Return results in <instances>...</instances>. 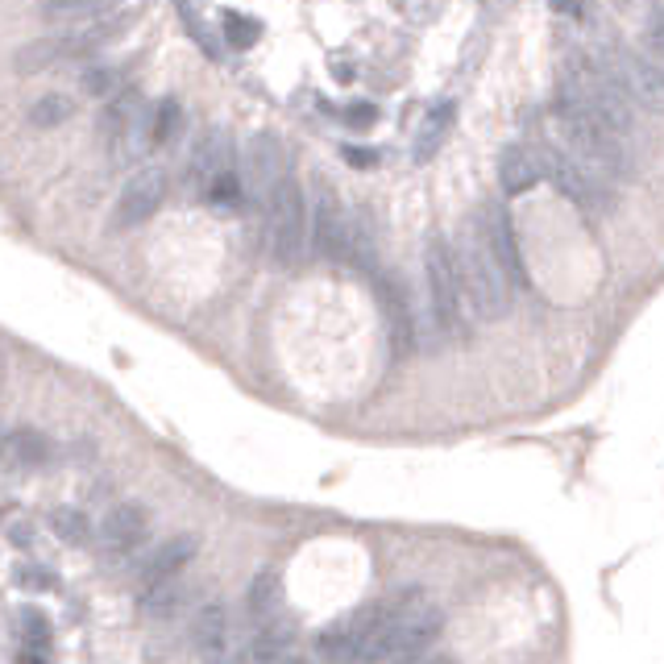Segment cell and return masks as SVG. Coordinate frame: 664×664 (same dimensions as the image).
Listing matches in <instances>:
<instances>
[{
	"instance_id": "obj_1",
	"label": "cell",
	"mask_w": 664,
	"mask_h": 664,
	"mask_svg": "<svg viewBox=\"0 0 664 664\" xmlns=\"http://www.w3.org/2000/svg\"><path fill=\"white\" fill-rule=\"evenodd\" d=\"M456 270H461V287L470 295V308H474L477 320H498L511 308V274L498 262L495 246L486 237V225L477 221L461 246H456Z\"/></svg>"
},
{
	"instance_id": "obj_2",
	"label": "cell",
	"mask_w": 664,
	"mask_h": 664,
	"mask_svg": "<svg viewBox=\"0 0 664 664\" xmlns=\"http://www.w3.org/2000/svg\"><path fill=\"white\" fill-rule=\"evenodd\" d=\"M424 295H428V316L440 336H461L465 324V287H461V270L449 241L428 237L424 246Z\"/></svg>"
},
{
	"instance_id": "obj_3",
	"label": "cell",
	"mask_w": 664,
	"mask_h": 664,
	"mask_svg": "<svg viewBox=\"0 0 664 664\" xmlns=\"http://www.w3.org/2000/svg\"><path fill=\"white\" fill-rule=\"evenodd\" d=\"M266 249L274 258V266H295L304 241H308V200H304V187L295 175H287L283 183L270 191L266 200Z\"/></svg>"
},
{
	"instance_id": "obj_4",
	"label": "cell",
	"mask_w": 664,
	"mask_h": 664,
	"mask_svg": "<svg viewBox=\"0 0 664 664\" xmlns=\"http://www.w3.org/2000/svg\"><path fill=\"white\" fill-rule=\"evenodd\" d=\"M598 59L619 80V87L631 96L636 108L664 112V62H656L652 55H640V50H627V46L602 50Z\"/></svg>"
},
{
	"instance_id": "obj_5",
	"label": "cell",
	"mask_w": 664,
	"mask_h": 664,
	"mask_svg": "<svg viewBox=\"0 0 664 664\" xmlns=\"http://www.w3.org/2000/svg\"><path fill=\"white\" fill-rule=\"evenodd\" d=\"M308 241L316 258H349L353 221L336 195V187H329L324 179H316V195H311Z\"/></svg>"
},
{
	"instance_id": "obj_6",
	"label": "cell",
	"mask_w": 664,
	"mask_h": 664,
	"mask_svg": "<svg viewBox=\"0 0 664 664\" xmlns=\"http://www.w3.org/2000/svg\"><path fill=\"white\" fill-rule=\"evenodd\" d=\"M145 536H150V515H145V507H138V502H117V507L100 519V527H96V544H100L104 557L112 560L129 557L138 544H145Z\"/></svg>"
},
{
	"instance_id": "obj_7",
	"label": "cell",
	"mask_w": 664,
	"mask_h": 664,
	"mask_svg": "<svg viewBox=\"0 0 664 664\" xmlns=\"http://www.w3.org/2000/svg\"><path fill=\"white\" fill-rule=\"evenodd\" d=\"M166 200V179L158 166H142L133 170V179L121 187V200H117V225L129 228V225H142L150 221Z\"/></svg>"
},
{
	"instance_id": "obj_8",
	"label": "cell",
	"mask_w": 664,
	"mask_h": 664,
	"mask_svg": "<svg viewBox=\"0 0 664 664\" xmlns=\"http://www.w3.org/2000/svg\"><path fill=\"white\" fill-rule=\"evenodd\" d=\"M290 175L287 166V150H283V142L274 138V133H253L246 142V179L249 187L266 200L274 187L283 183Z\"/></svg>"
},
{
	"instance_id": "obj_9",
	"label": "cell",
	"mask_w": 664,
	"mask_h": 664,
	"mask_svg": "<svg viewBox=\"0 0 664 664\" xmlns=\"http://www.w3.org/2000/svg\"><path fill=\"white\" fill-rule=\"evenodd\" d=\"M191 643H195V656L204 664H228L233 656V622H228L225 602H204L195 627H191Z\"/></svg>"
},
{
	"instance_id": "obj_10",
	"label": "cell",
	"mask_w": 664,
	"mask_h": 664,
	"mask_svg": "<svg viewBox=\"0 0 664 664\" xmlns=\"http://www.w3.org/2000/svg\"><path fill=\"white\" fill-rule=\"evenodd\" d=\"M195 553H200V540L191 536V532H179V536H170L166 544H158V548L142 560V569H138L142 590H150V585H166V581H179V573L195 560Z\"/></svg>"
},
{
	"instance_id": "obj_11",
	"label": "cell",
	"mask_w": 664,
	"mask_h": 664,
	"mask_svg": "<svg viewBox=\"0 0 664 664\" xmlns=\"http://www.w3.org/2000/svg\"><path fill=\"white\" fill-rule=\"evenodd\" d=\"M544 179V145L511 142L498 154V183L507 195H523Z\"/></svg>"
},
{
	"instance_id": "obj_12",
	"label": "cell",
	"mask_w": 664,
	"mask_h": 664,
	"mask_svg": "<svg viewBox=\"0 0 664 664\" xmlns=\"http://www.w3.org/2000/svg\"><path fill=\"white\" fill-rule=\"evenodd\" d=\"M374 290H378V304L387 316V329H391V349L394 353H412L415 345V320L412 304H407V290L391 274H374Z\"/></svg>"
},
{
	"instance_id": "obj_13",
	"label": "cell",
	"mask_w": 664,
	"mask_h": 664,
	"mask_svg": "<svg viewBox=\"0 0 664 664\" xmlns=\"http://www.w3.org/2000/svg\"><path fill=\"white\" fill-rule=\"evenodd\" d=\"M237 166H233V138H228V129H208L204 138H200V145H195V154H191V179L204 187H212L216 179H225V175H233Z\"/></svg>"
},
{
	"instance_id": "obj_14",
	"label": "cell",
	"mask_w": 664,
	"mask_h": 664,
	"mask_svg": "<svg viewBox=\"0 0 664 664\" xmlns=\"http://www.w3.org/2000/svg\"><path fill=\"white\" fill-rule=\"evenodd\" d=\"M253 664H299V643L287 619L262 622L253 631V648H249Z\"/></svg>"
},
{
	"instance_id": "obj_15",
	"label": "cell",
	"mask_w": 664,
	"mask_h": 664,
	"mask_svg": "<svg viewBox=\"0 0 664 664\" xmlns=\"http://www.w3.org/2000/svg\"><path fill=\"white\" fill-rule=\"evenodd\" d=\"M453 117H456V104L453 100H436L428 112H424V121H419V133H415V163H428L440 142L449 138V129H453Z\"/></svg>"
},
{
	"instance_id": "obj_16",
	"label": "cell",
	"mask_w": 664,
	"mask_h": 664,
	"mask_svg": "<svg viewBox=\"0 0 664 664\" xmlns=\"http://www.w3.org/2000/svg\"><path fill=\"white\" fill-rule=\"evenodd\" d=\"M482 225H486V237H490V246H495L498 262H502V266H507V274H511V283H519V278H523V262H519V246H515L511 216H507L502 208H495L490 216H482Z\"/></svg>"
},
{
	"instance_id": "obj_17",
	"label": "cell",
	"mask_w": 664,
	"mask_h": 664,
	"mask_svg": "<svg viewBox=\"0 0 664 664\" xmlns=\"http://www.w3.org/2000/svg\"><path fill=\"white\" fill-rule=\"evenodd\" d=\"M4 449H9V461H13V465H25V470H42V465L55 456L50 436L38 432V428H13Z\"/></svg>"
},
{
	"instance_id": "obj_18",
	"label": "cell",
	"mask_w": 664,
	"mask_h": 664,
	"mask_svg": "<svg viewBox=\"0 0 664 664\" xmlns=\"http://www.w3.org/2000/svg\"><path fill=\"white\" fill-rule=\"evenodd\" d=\"M71 59V50H67V38H38V42H25L17 55H13V67H17L21 75H34V71H50L55 62Z\"/></svg>"
},
{
	"instance_id": "obj_19",
	"label": "cell",
	"mask_w": 664,
	"mask_h": 664,
	"mask_svg": "<svg viewBox=\"0 0 664 664\" xmlns=\"http://www.w3.org/2000/svg\"><path fill=\"white\" fill-rule=\"evenodd\" d=\"M249 615H253L258 627L283 619V581L274 578V573H258V578H253V590H249Z\"/></svg>"
},
{
	"instance_id": "obj_20",
	"label": "cell",
	"mask_w": 664,
	"mask_h": 664,
	"mask_svg": "<svg viewBox=\"0 0 664 664\" xmlns=\"http://www.w3.org/2000/svg\"><path fill=\"white\" fill-rule=\"evenodd\" d=\"M316 656H320V664H357L349 619L332 622V627H324V631L316 636Z\"/></svg>"
},
{
	"instance_id": "obj_21",
	"label": "cell",
	"mask_w": 664,
	"mask_h": 664,
	"mask_svg": "<svg viewBox=\"0 0 664 664\" xmlns=\"http://www.w3.org/2000/svg\"><path fill=\"white\" fill-rule=\"evenodd\" d=\"M121 80H124L121 67H112V62H87V71H83V92L108 104L112 96H121L124 92Z\"/></svg>"
},
{
	"instance_id": "obj_22",
	"label": "cell",
	"mask_w": 664,
	"mask_h": 664,
	"mask_svg": "<svg viewBox=\"0 0 664 664\" xmlns=\"http://www.w3.org/2000/svg\"><path fill=\"white\" fill-rule=\"evenodd\" d=\"M71 112H75V104L62 92H46V96L29 104V121L38 124V129H59V124L71 121Z\"/></svg>"
},
{
	"instance_id": "obj_23",
	"label": "cell",
	"mask_w": 664,
	"mask_h": 664,
	"mask_svg": "<svg viewBox=\"0 0 664 664\" xmlns=\"http://www.w3.org/2000/svg\"><path fill=\"white\" fill-rule=\"evenodd\" d=\"M179 606H183L179 581H166V585H150V590H142V615H150V619H170V615H179Z\"/></svg>"
},
{
	"instance_id": "obj_24",
	"label": "cell",
	"mask_w": 664,
	"mask_h": 664,
	"mask_svg": "<svg viewBox=\"0 0 664 664\" xmlns=\"http://www.w3.org/2000/svg\"><path fill=\"white\" fill-rule=\"evenodd\" d=\"M183 133V104L166 96L158 108H154V145H175Z\"/></svg>"
},
{
	"instance_id": "obj_25",
	"label": "cell",
	"mask_w": 664,
	"mask_h": 664,
	"mask_svg": "<svg viewBox=\"0 0 664 664\" xmlns=\"http://www.w3.org/2000/svg\"><path fill=\"white\" fill-rule=\"evenodd\" d=\"M221 29H225V42L233 50H246L262 34V21L249 17V13H221Z\"/></svg>"
},
{
	"instance_id": "obj_26",
	"label": "cell",
	"mask_w": 664,
	"mask_h": 664,
	"mask_svg": "<svg viewBox=\"0 0 664 664\" xmlns=\"http://www.w3.org/2000/svg\"><path fill=\"white\" fill-rule=\"evenodd\" d=\"M50 523H55L59 540H67V544H83L87 532H92V523H87L83 511H75V507H59V511L50 515Z\"/></svg>"
},
{
	"instance_id": "obj_27",
	"label": "cell",
	"mask_w": 664,
	"mask_h": 664,
	"mask_svg": "<svg viewBox=\"0 0 664 664\" xmlns=\"http://www.w3.org/2000/svg\"><path fill=\"white\" fill-rule=\"evenodd\" d=\"M100 0H59V4H42V17H67V21H80V17H104Z\"/></svg>"
},
{
	"instance_id": "obj_28",
	"label": "cell",
	"mask_w": 664,
	"mask_h": 664,
	"mask_svg": "<svg viewBox=\"0 0 664 664\" xmlns=\"http://www.w3.org/2000/svg\"><path fill=\"white\" fill-rule=\"evenodd\" d=\"M179 17L187 21V29H191V38L204 46L208 59H221V42L212 38V29H208V17L204 13H195V9H179Z\"/></svg>"
},
{
	"instance_id": "obj_29",
	"label": "cell",
	"mask_w": 664,
	"mask_h": 664,
	"mask_svg": "<svg viewBox=\"0 0 664 664\" xmlns=\"http://www.w3.org/2000/svg\"><path fill=\"white\" fill-rule=\"evenodd\" d=\"M643 42H648V55L656 62H664V4L648 9V17H643Z\"/></svg>"
},
{
	"instance_id": "obj_30",
	"label": "cell",
	"mask_w": 664,
	"mask_h": 664,
	"mask_svg": "<svg viewBox=\"0 0 664 664\" xmlns=\"http://www.w3.org/2000/svg\"><path fill=\"white\" fill-rule=\"evenodd\" d=\"M204 195H208V204H216V208H237V204H241V179H237V170H233V175H225V179H216Z\"/></svg>"
},
{
	"instance_id": "obj_31",
	"label": "cell",
	"mask_w": 664,
	"mask_h": 664,
	"mask_svg": "<svg viewBox=\"0 0 664 664\" xmlns=\"http://www.w3.org/2000/svg\"><path fill=\"white\" fill-rule=\"evenodd\" d=\"M341 158L353 166H374L378 163V154L374 150H361V145H341Z\"/></svg>"
},
{
	"instance_id": "obj_32",
	"label": "cell",
	"mask_w": 664,
	"mask_h": 664,
	"mask_svg": "<svg viewBox=\"0 0 664 664\" xmlns=\"http://www.w3.org/2000/svg\"><path fill=\"white\" fill-rule=\"evenodd\" d=\"M345 117H349L353 124H370L374 121V104H353Z\"/></svg>"
},
{
	"instance_id": "obj_33",
	"label": "cell",
	"mask_w": 664,
	"mask_h": 664,
	"mask_svg": "<svg viewBox=\"0 0 664 664\" xmlns=\"http://www.w3.org/2000/svg\"><path fill=\"white\" fill-rule=\"evenodd\" d=\"M399 664H453L449 656H415V661H399Z\"/></svg>"
}]
</instances>
